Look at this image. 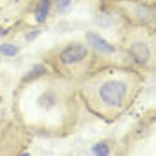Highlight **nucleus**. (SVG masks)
<instances>
[{"label": "nucleus", "instance_id": "1", "mask_svg": "<svg viewBox=\"0 0 156 156\" xmlns=\"http://www.w3.org/2000/svg\"><path fill=\"white\" fill-rule=\"evenodd\" d=\"M127 92L124 83L118 80H109L101 86L100 96L101 100L110 106H119Z\"/></svg>", "mask_w": 156, "mask_h": 156}, {"label": "nucleus", "instance_id": "2", "mask_svg": "<svg viewBox=\"0 0 156 156\" xmlns=\"http://www.w3.org/2000/svg\"><path fill=\"white\" fill-rule=\"evenodd\" d=\"M88 54V49L82 44H73L60 54V61L64 65H73L81 62Z\"/></svg>", "mask_w": 156, "mask_h": 156}, {"label": "nucleus", "instance_id": "3", "mask_svg": "<svg viewBox=\"0 0 156 156\" xmlns=\"http://www.w3.org/2000/svg\"><path fill=\"white\" fill-rule=\"evenodd\" d=\"M86 38H87V41L90 46L101 53L110 54L114 53L115 51V47L109 44L101 36L94 33V32H92V31L87 32Z\"/></svg>", "mask_w": 156, "mask_h": 156}, {"label": "nucleus", "instance_id": "4", "mask_svg": "<svg viewBox=\"0 0 156 156\" xmlns=\"http://www.w3.org/2000/svg\"><path fill=\"white\" fill-rule=\"evenodd\" d=\"M130 54L136 63L144 65L151 57V51L144 43H136L130 48Z\"/></svg>", "mask_w": 156, "mask_h": 156}, {"label": "nucleus", "instance_id": "5", "mask_svg": "<svg viewBox=\"0 0 156 156\" xmlns=\"http://www.w3.org/2000/svg\"><path fill=\"white\" fill-rule=\"evenodd\" d=\"M50 3L51 0H39L35 12V20L37 22L43 23L46 21L48 15Z\"/></svg>", "mask_w": 156, "mask_h": 156}, {"label": "nucleus", "instance_id": "6", "mask_svg": "<svg viewBox=\"0 0 156 156\" xmlns=\"http://www.w3.org/2000/svg\"><path fill=\"white\" fill-rule=\"evenodd\" d=\"M47 73L46 67L42 64H36L34 65L30 71H29L26 75L22 79L23 82H30L32 80H34L38 79L42 75Z\"/></svg>", "mask_w": 156, "mask_h": 156}, {"label": "nucleus", "instance_id": "7", "mask_svg": "<svg viewBox=\"0 0 156 156\" xmlns=\"http://www.w3.org/2000/svg\"><path fill=\"white\" fill-rule=\"evenodd\" d=\"M19 48L10 44H3L0 46V52L5 56H14L18 53Z\"/></svg>", "mask_w": 156, "mask_h": 156}, {"label": "nucleus", "instance_id": "8", "mask_svg": "<svg viewBox=\"0 0 156 156\" xmlns=\"http://www.w3.org/2000/svg\"><path fill=\"white\" fill-rule=\"evenodd\" d=\"M92 151L95 154L99 156H107L110 154V149L109 146L105 143L99 142L93 145L92 147Z\"/></svg>", "mask_w": 156, "mask_h": 156}, {"label": "nucleus", "instance_id": "9", "mask_svg": "<svg viewBox=\"0 0 156 156\" xmlns=\"http://www.w3.org/2000/svg\"><path fill=\"white\" fill-rule=\"evenodd\" d=\"M55 7L59 12L64 11L70 4V0H53Z\"/></svg>", "mask_w": 156, "mask_h": 156}, {"label": "nucleus", "instance_id": "10", "mask_svg": "<svg viewBox=\"0 0 156 156\" xmlns=\"http://www.w3.org/2000/svg\"><path fill=\"white\" fill-rule=\"evenodd\" d=\"M40 34H41V30H32L30 31V32H29V33L26 34V36H25V38H26V40L29 42L34 41Z\"/></svg>", "mask_w": 156, "mask_h": 156}, {"label": "nucleus", "instance_id": "11", "mask_svg": "<svg viewBox=\"0 0 156 156\" xmlns=\"http://www.w3.org/2000/svg\"><path fill=\"white\" fill-rule=\"evenodd\" d=\"M7 34H8V30H4V29L0 27V36L6 35Z\"/></svg>", "mask_w": 156, "mask_h": 156}, {"label": "nucleus", "instance_id": "12", "mask_svg": "<svg viewBox=\"0 0 156 156\" xmlns=\"http://www.w3.org/2000/svg\"><path fill=\"white\" fill-rule=\"evenodd\" d=\"M21 155H30V153H25V154H22Z\"/></svg>", "mask_w": 156, "mask_h": 156}]
</instances>
